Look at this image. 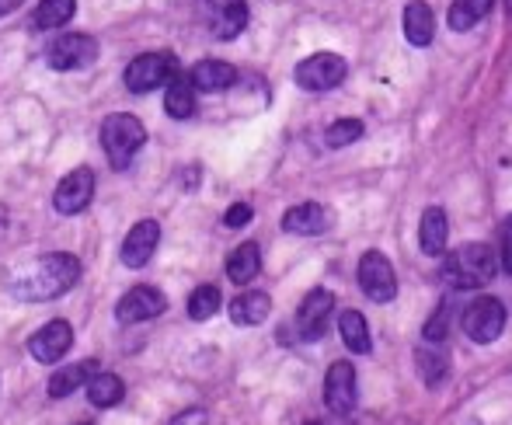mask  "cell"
<instances>
[{"label":"cell","mask_w":512,"mask_h":425,"mask_svg":"<svg viewBox=\"0 0 512 425\" xmlns=\"http://www.w3.org/2000/svg\"><path fill=\"white\" fill-rule=\"evenodd\" d=\"M331 311H335V293L321 290V286H317V290H310L304 297V304H300L297 318H293L300 342H317V338H324Z\"/></svg>","instance_id":"obj_10"},{"label":"cell","mask_w":512,"mask_h":425,"mask_svg":"<svg viewBox=\"0 0 512 425\" xmlns=\"http://www.w3.org/2000/svg\"><path fill=\"white\" fill-rule=\"evenodd\" d=\"M189 77L196 91H227L237 84V70L227 60H199Z\"/></svg>","instance_id":"obj_21"},{"label":"cell","mask_w":512,"mask_h":425,"mask_svg":"<svg viewBox=\"0 0 512 425\" xmlns=\"http://www.w3.org/2000/svg\"><path fill=\"white\" fill-rule=\"evenodd\" d=\"M98 370H102V366H98V359H81V363H74V366H63L60 373H53V377H49V387H46L49 398H67V394H74L77 387L88 384Z\"/></svg>","instance_id":"obj_23"},{"label":"cell","mask_w":512,"mask_h":425,"mask_svg":"<svg viewBox=\"0 0 512 425\" xmlns=\"http://www.w3.org/2000/svg\"><path fill=\"white\" fill-rule=\"evenodd\" d=\"M168 311V297H164L157 286H133L126 297L115 304V318L122 324H140V321H154Z\"/></svg>","instance_id":"obj_13"},{"label":"cell","mask_w":512,"mask_h":425,"mask_svg":"<svg viewBox=\"0 0 512 425\" xmlns=\"http://www.w3.org/2000/svg\"><path fill=\"white\" fill-rule=\"evenodd\" d=\"M143 143H147V129H143V122L136 115L115 112L102 122V147L115 171H126L143 150Z\"/></svg>","instance_id":"obj_3"},{"label":"cell","mask_w":512,"mask_h":425,"mask_svg":"<svg viewBox=\"0 0 512 425\" xmlns=\"http://www.w3.org/2000/svg\"><path fill=\"white\" fill-rule=\"evenodd\" d=\"M495 0H453L450 4V28L453 32H471L478 21L488 18Z\"/></svg>","instance_id":"obj_28"},{"label":"cell","mask_w":512,"mask_h":425,"mask_svg":"<svg viewBox=\"0 0 512 425\" xmlns=\"http://www.w3.org/2000/svg\"><path fill=\"white\" fill-rule=\"evenodd\" d=\"M499 272V255L492 251V244H464V248L450 251L439 265V279L450 290H481L488 286Z\"/></svg>","instance_id":"obj_2"},{"label":"cell","mask_w":512,"mask_h":425,"mask_svg":"<svg viewBox=\"0 0 512 425\" xmlns=\"http://www.w3.org/2000/svg\"><path fill=\"white\" fill-rule=\"evenodd\" d=\"M178 70V60L171 53H143L126 67V88L133 95H147L154 88H164L171 74Z\"/></svg>","instance_id":"obj_8"},{"label":"cell","mask_w":512,"mask_h":425,"mask_svg":"<svg viewBox=\"0 0 512 425\" xmlns=\"http://www.w3.org/2000/svg\"><path fill=\"white\" fill-rule=\"evenodd\" d=\"M331 223V213L324 210L321 203H300L293 206L290 213L283 216V230L286 234H297V237H317L324 234Z\"/></svg>","instance_id":"obj_18"},{"label":"cell","mask_w":512,"mask_h":425,"mask_svg":"<svg viewBox=\"0 0 512 425\" xmlns=\"http://www.w3.org/2000/svg\"><path fill=\"white\" fill-rule=\"evenodd\" d=\"M359 136H363V122L359 119H338L324 129V147L342 150V147H349V143H356Z\"/></svg>","instance_id":"obj_30"},{"label":"cell","mask_w":512,"mask_h":425,"mask_svg":"<svg viewBox=\"0 0 512 425\" xmlns=\"http://www.w3.org/2000/svg\"><path fill=\"white\" fill-rule=\"evenodd\" d=\"M95 199V171L91 168H74L53 192V206L63 216H77L84 213Z\"/></svg>","instance_id":"obj_12"},{"label":"cell","mask_w":512,"mask_h":425,"mask_svg":"<svg viewBox=\"0 0 512 425\" xmlns=\"http://www.w3.org/2000/svg\"><path fill=\"white\" fill-rule=\"evenodd\" d=\"M338 331H342V342L349 345L356 356H366V352L373 349V338H370V324L359 311H342L338 314Z\"/></svg>","instance_id":"obj_25"},{"label":"cell","mask_w":512,"mask_h":425,"mask_svg":"<svg viewBox=\"0 0 512 425\" xmlns=\"http://www.w3.org/2000/svg\"><path fill=\"white\" fill-rule=\"evenodd\" d=\"M269 314H272V300H269V293H262V290L241 293V297L230 304V321H234L237 328H255V324H262Z\"/></svg>","instance_id":"obj_22"},{"label":"cell","mask_w":512,"mask_h":425,"mask_svg":"<svg viewBox=\"0 0 512 425\" xmlns=\"http://www.w3.org/2000/svg\"><path fill=\"white\" fill-rule=\"evenodd\" d=\"M122 398H126V384H122L115 373L98 370L95 377L88 380V401L95 408H115V405H122Z\"/></svg>","instance_id":"obj_26"},{"label":"cell","mask_w":512,"mask_h":425,"mask_svg":"<svg viewBox=\"0 0 512 425\" xmlns=\"http://www.w3.org/2000/svg\"><path fill=\"white\" fill-rule=\"evenodd\" d=\"M401 25H405V39L418 49L429 46L432 35H436V18H432V7L425 0H408Z\"/></svg>","instance_id":"obj_20"},{"label":"cell","mask_w":512,"mask_h":425,"mask_svg":"<svg viewBox=\"0 0 512 425\" xmlns=\"http://www.w3.org/2000/svg\"><path fill=\"white\" fill-rule=\"evenodd\" d=\"M164 112L178 122L196 115V88H192V77L182 74V70H175L171 81L164 84Z\"/></svg>","instance_id":"obj_16"},{"label":"cell","mask_w":512,"mask_h":425,"mask_svg":"<svg viewBox=\"0 0 512 425\" xmlns=\"http://www.w3.org/2000/svg\"><path fill=\"white\" fill-rule=\"evenodd\" d=\"M157 244H161V223L157 220L133 223V230H129L126 241H122L119 262L126 265V269H140V265H147L150 258H154Z\"/></svg>","instance_id":"obj_15"},{"label":"cell","mask_w":512,"mask_h":425,"mask_svg":"<svg viewBox=\"0 0 512 425\" xmlns=\"http://www.w3.org/2000/svg\"><path fill=\"white\" fill-rule=\"evenodd\" d=\"M460 328L471 342L492 345L495 338L506 331V307L495 297H474L471 304L460 311Z\"/></svg>","instance_id":"obj_4"},{"label":"cell","mask_w":512,"mask_h":425,"mask_svg":"<svg viewBox=\"0 0 512 425\" xmlns=\"http://www.w3.org/2000/svg\"><path fill=\"white\" fill-rule=\"evenodd\" d=\"M220 304H223L220 290H216L213 283H203L199 290H192V297H189V318L192 321H209L216 311H220Z\"/></svg>","instance_id":"obj_29"},{"label":"cell","mask_w":512,"mask_h":425,"mask_svg":"<svg viewBox=\"0 0 512 425\" xmlns=\"http://www.w3.org/2000/svg\"><path fill=\"white\" fill-rule=\"evenodd\" d=\"M415 366L425 387H439L450 373V352L443 349V342H425L415 349Z\"/></svg>","instance_id":"obj_19"},{"label":"cell","mask_w":512,"mask_h":425,"mask_svg":"<svg viewBox=\"0 0 512 425\" xmlns=\"http://www.w3.org/2000/svg\"><path fill=\"white\" fill-rule=\"evenodd\" d=\"M74 14H77V0H39V7L32 14V25L39 32H49V28H63Z\"/></svg>","instance_id":"obj_27"},{"label":"cell","mask_w":512,"mask_h":425,"mask_svg":"<svg viewBox=\"0 0 512 425\" xmlns=\"http://www.w3.org/2000/svg\"><path fill=\"white\" fill-rule=\"evenodd\" d=\"M307 425H352L349 415H331V419H310Z\"/></svg>","instance_id":"obj_35"},{"label":"cell","mask_w":512,"mask_h":425,"mask_svg":"<svg viewBox=\"0 0 512 425\" xmlns=\"http://www.w3.org/2000/svg\"><path fill=\"white\" fill-rule=\"evenodd\" d=\"M359 290L373 300V304H391L398 297V276H394V265L387 262V255L380 251H366L359 258Z\"/></svg>","instance_id":"obj_7"},{"label":"cell","mask_w":512,"mask_h":425,"mask_svg":"<svg viewBox=\"0 0 512 425\" xmlns=\"http://www.w3.org/2000/svg\"><path fill=\"white\" fill-rule=\"evenodd\" d=\"M324 405L331 415H352L359 405V387H356V370L352 363L338 359L331 363L328 377H324Z\"/></svg>","instance_id":"obj_9"},{"label":"cell","mask_w":512,"mask_h":425,"mask_svg":"<svg viewBox=\"0 0 512 425\" xmlns=\"http://www.w3.org/2000/svg\"><path fill=\"white\" fill-rule=\"evenodd\" d=\"M206 28L213 39L230 42L248 28V0H206Z\"/></svg>","instance_id":"obj_11"},{"label":"cell","mask_w":512,"mask_h":425,"mask_svg":"<svg viewBox=\"0 0 512 425\" xmlns=\"http://www.w3.org/2000/svg\"><path fill=\"white\" fill-rule=\"evenodd\" d=\"M171 425H209V415L203 408H185V412H178Z\"/></svg>","instance_id":"obj_34"},{"label":"cell","mask_w":512,"mask_h":425,"mask_svg":"<svg viewBox=\"0 0 512 425\" xmlns=\"http://www.w3.org/2000/svg\"><path fill=\"white\" fill-rule=\"evenodd\" d=\"M98 60V42L84 32H63L60 39H53L46 46V63L60 74L70 70H88Z\"/></svg>","instance_id":"obj_5"},{"label":"cell","mask_w":512,"mask_h":425,"mask_svg":"<svg viewBox=\"0 0 512 425\" xmlns=\"http://www.w3.org/2000/svg\"><path fill=\"white\" fill-rule=\"evenodd\" d=\"M74 345V328L67 321H49L28 338V352H32L35 363H60L63 356L70 352Z\"/></svg>","instance_id":"obj_14"},{"label":"cell","mask_w":512,"mask_h":425,"mask_svg":"<svg viewBox=\"0 0 512 425\" xmlns=\"http://www.w3.org/2000/svg\"><path fill=\"white\" fill-rule=\"evenodd\" d=\"M81 272V258L70 255V251H53V255H42L32 265H21L18 272H11L7 286L25 304H46V300H56L74 290L81 283Z\"/></svg>","instance_id":"obj_1"},{"label":"cell","mask_w":512,"mask_h":425,"mask_svg":"<svg viewBox=\"0 0 512 425\" xmlns=\"http://www.w3.org/2000/svg\"><path fill=\"white\" fill-rule=\"evenodd\" d=\"M506 7H509V18H512V0H506Z\"/></svg>","instance_id":"obj_37"},{"label":"cell","mask_w":512,"mask_h":425,"mask_svg":"<svg viewBox=\"0 0 512 425\" xmlns=\"http://www.w3.org/2000/svg\"><path fill=\"white\" fill-rule=\"evenodd\" d=\"M251 216H255V210H251L248 203H234L227 213H223V223H227V227H234V230H237V227H248V223H251Z\"/></svg>","instance_id":"obj_32"},{"label":"cell","mask_w":512,"mask_h":425,"mask_svg":"<svg viewBox=\"0 0 512 425\" xmlns=\"http://www.w3.org/2000/svg\"><path fill=\"white\" fill-rule=\"evenodd\" d=\"M450 324H453V300H443V304L432 311V318L425 321V328H422L425 342H446Z\"/></svg>","instance_id":"obj_31"},{"label":"cell","mask_w":512,"mask_h":425,"mask_svg":"<svg viewBox=\"0 0 512 425\" xmlns=\"http://www.w3.org/2000/svg\"><path fill=\"white\" fill-rule=\"evenodd\" d=\"M21 4H25V0H0V18H4V14H11V11H18Z\"/></svg>","instance_id":"obj_36"},{"label":"cell","mask_w":512,"mask_h":425,"mask_svg":"<svg viewBox=\"0 0 512 425\" xmlns=\"http://www.w3.org/2000/svg\"><path fill=\"white\" fill-rule=\"evenodd\" d=\"M345 74H349V63H345L338 53H314V56H307V60L297 63L293 81H297V88L314 91L317 95V91L338 88V84L345 81Z\"/></svg>","instance_id":"obj_6"},{"label":"cell","mask_w":512,"mask_h":425,"mask_svg":"<svg viewBox=\"0 0 512 425\" xmlns=\"http://www.w3.org/2000/svg\"><path fill=\"white\" fill-rule=\"evenodd\" d=\"M262 272V248H258L255 241H244V244H237L234 251H230V258H227V276H230V283H237V286H248L251 279Z\"/></svg>","instance_id":"obj_24"},{"label":"cell","mask_w":512,"mask_h":425,"mask_svg":"<svg viewBox=\"0 0 512 425\" xmlns=\"http://www.w3.org/2000/svg\"><path fill=\"white\" fill-rule=\"evenodd\" d=\"M446 241H450V220H446L443 206H429L422 213V223H418V244L429 258H439L446 251Z\"/></svg>","instance_id":"obj_17"},{"label":"cell","mask_w":512,"mask_h":425,"mask_svg":"<svg viewBox=\"0 0 512 425\" xmlns=\"http://www.w3.org/2000/svg\"><path fill=\"white\" fill-rule=\"evenodd\" d=\"M502 269L512 276V213L506 216V223H502V255H499Z\"/></svg>","instance_id":"obj_33"}]
</instances>
